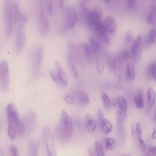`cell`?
I'll return each mask as SVG.
<instances>
[{
	"mask_svg": "<svg viewBox=\"0 0 156 156\" xmlns=\"http://www.w3.org/2000/svg\"><path fill=\"white\" fill-rule=\"evenodd\" d=\"M73 122L67 112L63 110L61 112L60 122L56 127L57 139L62 143L68 142L73 132Z\"/></svg>",
	"mask_w": 156,
	"mask_h": 156,
	"instance_id": "cell-1",
	"label": "cell"
},
{
	"mask_svg": "<svg viewBox=\"0 0 156 156\" xmlns=\"http://www.w3.org/2000/svg\"><path fill=\"white\" fill-rule=\"evenodd\" d=\"M6 113L8 127L13 128L16 135H21L24 132V126L23 122L18 116V111L13 104L10 103L7 105Z\"/></svg>",
	"mask_w": 156,
	"mask_h": 156,
	"instance_id": "cell-2",
	"label": "cell"
},
{
	"mask_svg": "<svg viewBox=\"0 0 156 156\" xmlns=\"http://www.w3.org/2000/svg\"><path fill=\"white\" fill-rule=\"evenodd\" d=\"M43 58V48L42 45H38L33 51L32 55V69L35 77L41 74V64Z\"/></svg>",
	"mask_w": 156,
	"mask_h": 156,
	"instance_id": "cell-3",
	"label": "cell"
},
{
	"mask_svg": "<svg viewBox=\"0 0 156 156\" xmlns=\"http://www.w3.org/2000/svg\"><path fill=\"white\" fill-rule=\"evenodd\" d=\"M102 10L101 7L96 6L93 9L89 10L85 19L88 26L93 29L102 24Z\"/></svg>",
	"mask_w": 156,
	"mask_h": 156,
	"instance_id": "cell-4",
	"label": "cell"
},
{
	"mask_svg": "<svg viewBox=\"0 0 156 156\" xmlns=\"http://www.w3.org/2000/svg\"><path fill=\"white\" fill-rule=\"evenodd\" d=\"M3 12L5 34L7 37H9L12 34L13 29V16L9 0H3Z\"/></svg>",
	"mask_w": 156,
	"mask_h": 156,
	"instance_id": "cell-5",
	"label": "cell"
},
{
	"mask_svg": "<svg viewBox=\"0 0 156 156\" xmlns=\"http://www.w3.org/2000/svg\"><path fill=\"white\" fill-rule=\"evenodd\" d=\"M40 9L38 11V27L40 34L43 36H46L48 34L50 29L49 21L48 15L43 7L42 3L39 5Z\"/></svg>",
	"mask_w": 156,
	"mask_h": 156,
	"instance_id": "cell-6",
	"label": "cell"
},
{
	"mask_svg": "<svg viewBox=\"0 0 156 156\" xmlns=\"http://www.w3.org/2000/svg\"><path fill=\"white\" fill-rule=\"evenodd\" d=\"M43 136L47 156H57L53 136L50 129L47 126L44 127L43 130Z\"/></svg>",
	"mask_w": 156,
	"mask_h": 156,
	"instance_id": "cell-7",
	"label": "cell"
},
{
	"mask_svg": "<svg viewBox=\"0 0 156 156\" xmlns=\"http://www.w3.org/2000/svg\"><path fill=\"white\" fill-rule=\"evenodd\" d=\"M65 23L68 29H73L78 21V13L76 9L73 6H68L65 10Z\"/></svg>",
	"mask_w": 156,
	"mask_h": 156,
	"instance_id": "cell-8",
	"label": "cell"
},
{
	"mask_svg": "<svg viewBox=\"0 0 156 156\" xmlns=\"http://www.w3.org/2000/svg\"><path fill=\"white\" fill-rule=\"evenodd\" d=\"M107 63L108 69L112 71L119 80H122L121 75V61L118 57L116 55L115 57L108 55L107 58Z\"/></svg>",
	"mask_w": 156,
	"mask_h": 156,
	"instance_id": "cell-9",
	"label": "cell"
},
{
	"mask_svg": "<svg viewBox=\"0 0 156 156\" xmlns=\"http://www.w3.org/2000/svg\"><path fill=\"white\" fill-rule=\"evenodd\" d=\"M10 82L9 64L5 60L0 62V85L5 91L8 89Z\"/></svg>",
	"mask_w": 156,
	"mask_h": 156,
	"instance_id": "cell-10",
	"label": "cell"
},
{
	"mask_svg": "<svg viewBox=\"0 0 156 156\" xmlns=\"http://www.w3.org/2000/svg\"><path fill=\"white\" fill-rule=\"evenodd\" d=\"M143 47V40L141 34L138 35L136 38L135 39L133 42L130 54L131 57L134 60L135 62H138L141 58L142 50Z\"/></svg>",
	"mask_w": 156,
	"mask_h": 156,
	"instance_id": "cell-11",
	"label": "cell"
},
{
	"mask_svg": "<svg viewBox=\"0 0 156 156\" xmlns=\"http://www.w3.org/2000/svg\"><path fill=\"white\" fill-rule=\"evenodd\" d=\"M125 113L121 112L120 110L117 112V133L120 141H123L125 137Z\"/></svg>",
	"mask_w": 156,
	"mask_h": 156,
	"instance_id": "cell-12",
	"label": "cell"
},
{
	"mask_svg": "<svg viewBox=\"0 0 156 156\" xmlns=\"http://www.w3.org/2000/svg\"><path fill=\"white\" fill-rule=\"evenodd\" d=\"M26 43V30L24 24H19L17 30L16 47L18 51H21Z\"/></svg>",
	"mask_w": 156,
	"mask_h": 156,
	"instance_id": "cell-13",
	"label": "cell"
},
{
	"mask_svg": "<svg viewBox=\"0 0 156 156\" xmlns=\"http://www.w3.org/2000/svg\"><path fill=\"white\" fill-rule=\"evenodd\" d=\"M24 130H26L28 132H32L35 128L36 124V117L33 112H28L24 116Z\"/></svg>",
	"mask_w": 156,
	"mask_h": 156,
	"instance_id": "cell-14",
	"label": "cell"
},
{
	"mask_svg": "<svg viewBox=\"0 0 156 156\" xmlns=\"http://www.w3.org/2000/svg\"><path fill=\"white\" fill-rule=\"evenodd\" d=\"M96 37L101 42L107 45L110 44V41H109V38H108V34L107 32L105 29H104V27L103 26V23L102 25L95 27L93 29Z\"/></svg>",
	"mask_w": 156,
	"mask_h": 156,
	"instance_id": "cell-15",
	"label": "cell"
},
{
	"mask_svg": "<svg viewBox=\"0 0 156 156\" xmlns=\"http://www.w3.org/2000/svg\"><path fill=\"white\" fill-rule=\"evenodd\" d=\"M75 100L83 105H87L91 103V100L88 94L82 90H76L74 92V96Z\"/></svg>",
	"mask_w": 156,
	"mask_h": 156,
	"instance_id": "cell-16",
	"label": "cell"
},
{
	"mask_svg": "<svg viewBox=\"0 0 156 156\" xmlns=\"http://www.w3.org/2000/svg\"><path fill=\"white\" fill-rule=\"evenodd\" d=\"M55 65L57 69V74L58 75L59 83L61 84L62 86H66L68 82V79L65 72L62 69L60 62L58 60H56L55 62Z\"/></svg>",
	"mask_w": 156,
	"mask_h": 156,
	"instance_id": "cell-17",
	"label": "cell"
},
{
	"mask_svg": "<svg viewBox=\"0 0 156 156\" xmlns=\"http://www.w3.org/2000/svg\"><path fill=\"white\" fill-rule=\"evenodd\" d=\"M12 11V16H13V21L17 24H19L20 17L21 15V12L20 11V1L19 0H11L10 2Z\"/></svg>",
	"mask_w": 156,
	"mask_h": 156,
	"instance_id": "cell-18",
	"label": "cell"
},
{
	"mask_svg": "<svg viewBox=\"0 0 156 156\" xmlns=\"http://www.w3.org/2000/svg\"><path fill=\"white\" fill-rule=\"evenodd\" d=\"M104 29L108 34H113L116 30V24L114 19L110 16H107L102 21Z\"/></svg>",
	"mask_w": 156,
	"mask_h": 156,
	"instance_id": "cell-19",
	"label": "cell"
},
{
	"mask_svg": "<svg viewBox=\"0 0 156 156\" xmlns=\"http://www.w3.org/2000/svg\"><path fill=\"white\" fill-rule=\"evenodd\" d=\"M81 48L83 52L85 59L88 63H93L94 58V52L91 47L87 43H82Z\"/></svg>",
	"mask_w": 156,
	"mask_h": 156,
	"instance_id": "cell-20",
	"label": "cell"
},
{
	"mask_svg": "<svg viewBox=\"0 0 156 156\" xmlns=\"http://www.w3.org/2000/svg\"><path fill=\"white\" fill-rule=\"evenodd\" d=\"M88 41L90 43V46L93 49L94 54H101L102 51V45L101 42L94 36H91L89 37Z\"/></svg>",
	"mask_w": 156,
	"mask_h": 156,
	"instance_id": "cell-21",
	"label": "cell"
},
{
	"mask_svg": "<svg viewBox=\"0 0 156 156\" xmlns=\"http://www.w3.org/2000/svg\"><path fill=\"white\" fill-rule=\"evenodd\" d=\"M67 58H68V62L69 63V66L70 68V69L73 73V74L74 75V76L76 78H78L79 77V71H78V69L77 68L76 66V62L74 60V57H73V55L67 51Z\"/></svg>",
	"mask_w": 156,
	"mask_h": 156,
	"instance_id": "cell-22",
	"label": "cell"
},
{
	"mask_svg": "<svg viewBox=\"0 0 156 156\" xmlns=\"http://www.w3.org/2000/svg\"><path fill=\"white\" fill-rule=\"evenodd\" d=\"M85 126L87 129L90 132H93L96 129L97 122L94 119L93 116L90 114L87 115L86 116V121H85Z\"/></svg>",
	"mask_w": 156,
	"mask_h": 156,
	"instance_id": "cell-23",
	"label": "cell"
},
{
	"mask_svg": "<svg viewBox=\"0 0 156 156\" xmlns=\"http://www.w3.org/2000/svg\"><path fill=\"white\" fill-rule=\"evenodd\" d=\"M136 76V71L134 66L132 63H127L126 68V76L128 80L130 81L134 79Z\"/></svg>",
	"mask_w": 156,
	"mask_h": 156,
	"instance_id": "cell-24",
	"label": "cell"
},
{
	"mask_svg": "<svg viewBox=\"0 0 156 156\" xmlns=\"http://www.w3.org/2000/svg\"><path fill=\"white\" fill-rule=\"evenodd\" d=\"M117 105L118 106L119 110H120L122 113H126L128 108V105L127 100L124 96H119L117 97Z\"/></svg>",
	"mask_w": 156,
	"mask_h": 156,
	"instance_id": "cell-25",
	"label": "cell"
},
{
	"mask_svg": "<svg viewBox=\"0 0 156 156\" xmlns=\"http://www.w3.org/2000/svg\"><path fill=\"white\" fill-rule=\"evenodd\" d=\"M101 129L105 134H108L112 131L113 126L111 122L106 118H103L99 123Z\"/></svg>",
	"mask_w": 156,
	"mask_h": 156,
	"instance_id": "cell-26",
	"label": "cell"
},
{
	"mask_svg": "<svg viewBox=\"0 0 156 156\" xmlns=\"http://www.w3.org/2000/svg\"><path fill=\"white\" fill-rule=\"evenodd\" d=\"M147 100L148 104L151 107H152L154 105L155 102V92L154 90L151 87H149L147 89Z\"/></svg>",
	"mask_w": 156,
	"mask_h": 156,
	"instance_id": "cell-27",
	"label": "cell"
},
{
	"mask_svg": "<svg viewBox=\"0 0 156 156\" xmlns=\"http://www.w3.org/2000/svg\"><path fill=\"white\" fill-rule=\"evenodd\" d=\"M94 58L96 60L97 70L99 73H102L104 70V64L102 61L101 54H95Z\"/></svg>",
	"mask_w": 156,
	"mask_h": 156,
	"instance_id": "cell-28",
	"label": "cell"
},
{
	"mask_svg": "<svg viewBox=\"0 0 156 156\" xmlns=\"http://www.w3.org/2000/svg\"><path fill=\"white\" fill-rule=\"evenodd\" d=\"M134 102L135 106L137 108H142L144 107L143 96L141 92H138L136 94L134 98Z\"/></svg>",
	"mask_w": 156,
	"mask_h": 156,
	"instance_id": "cell-29",
	"label": "cell"
},
{
	"mask_svg": "<svg viewBox=\"0 0 156 156\" xmlns=\"http://www.w3.org/2000/svg\"><path fill=\"white\" fill-rule=\"evenodd\" d=\"M101 96L105 108L106 110H108L111 106V100L108 95L105 92H102L101 94Z\"/></svg>",
	"mask_w": 156,
	"mask_h": 156,
	"instance_id": "cell-30",
	"label": "cell"
},
{
	"mask_svg": "<svg viewBox=\"0 0 156 156\" xmlns=\"http://www.w3.org/2000/svg\"><path fill=\"white\" fill-rule=\"evenodd\" d=\"M105 147L106 150L112 151L115 147V140L114 138L107 137L105 140Z\"/></svg>",
	"mask_w": 156,
	"mask_h": 156,
	"instance_id": "cell-31",
	"label": "cell"
},
{
	"mask_svg": "<svg viewBox=\"0 0 156 156\" xmlns=\"http://www.w3.org/2000/svg\"><path fill=\"white\" fill-rule=\"evenodd\" d=\"M147 73L149 76L154 80L156 79V65L155 62H152L150 63L148 66Z\"/></svg>",
	"mask_w": 156,
	"mask_h": 156,
	"instance_id": "cell-32",
	"label": "cell"
},
{
	"mask_svg": "<svg viewBox=\"0 0 156 156\" xmlns=\"http://www.w3.org/2000/svg\"><path fill=\"white\" fill-rule=\"evenodd\" d=\"M38 144L35 141H32L30 143L29 148V156H38Z\"/></svg>",
	"mask_w": 156,
	"mask_h": 156,
	"instance_id": "cell-33",
	"label": "cell"
},
{
	"mask_svg": "<svg viewBox=\"0 0 156 156\" xmlns=\"http://www.w3.org/2000/svg\"><path fill=\"white\" fill-rule=\"evenodd\" d=\"M118 55L119 57L121 62H126L131 57L130 51H129L128 49L122 50Z\"/></svg>",
	"mask_w": 156,
	"mask_h": 156,
	"instance_id": "cell-34",
	"label": "cell"
},
{
	"mask_svg": "<svg viewBox=\"0 0 156 156\" xmlns=\"http://www.w3.org/2000/svg\"><path fill=\"white\" fill-rule=\"evenodd\" d=\"M95 151H96V154L97 156H104V151L103 147L102 144L96 141L95 142Z\"/></svg>",
	"mask_w": 156,
	"mask_h": 156,
	"instance_id": "cell-35",
	"label": "cell"
},
{
	"mask_svg": "<svg viewBox=\"0 0 156 156\" xmlns=\"http://www.w3.org/2000/svg\"><path fill=\"white\" fill-rule=\"evenodd\" d=\"M147 41L150 44H155V32L154 29H151L147 36Z\"/></svg>",
	"mask_w": 156,
	"mask_h": 156,
	"instance_id": "cell-36",
	"label": "cell"
},
{
	"mask_svg": "<svg viewBox=\"0 0 156 156\" xmlns=\"http://www.w3.org/2000/svg\"><path fill=\"white\" fill-rule=\"evenodd\" d=\"M46 1V8L47 12L51 16L53 13V2L52 0H45Z\"/></svg>",
	"mask_w": 156,
	"mask_h": 156,
	"instance_id": "cell-37",
	"label": "cell"
},
{
	"mask_svg": "<svg viewBox=\"0 0 156 156\" xmlns=\"http://www.w3.org/2000/svg\"><path fill=\"white\" fill-rule=\"evenodd\" d=\"M137 141H138V146L140 150L143 152H144L146 151V144L143 140L142 139L141 136H137Z\"/></svg>",
	"mask_w": 156,
	"mask_h": 156,
	"instance_id": "cell-38",
	"label": "cell"
},
{
	"mask_svg": "<svg viewBox=\"0 0 156 156\" xmlns=\"http://www.w3.org/2000/svg\"><path fill=\"white\" fill-rule=\"evenodd\" d=\"M9 149V152L11 156H20L18 149L15 145L13 144L10 145Z\"/></svg>",
	"mask_w": 156,
	"mask_h": 156,
	"instance_id": "cell-39",
	"label": "cell"
},
{
	"mask_svg": "<svg viewBox=\"0 0 156 156\" xmlns=\"http://www.w3.org/2000/svg\"><path fill=\"white\" fill-rule=\"evenodd\" d=\"M155 13L151 12H149L147 16H146V21L148 24H152L155 22Z\"/></svg>",
	"mask_w": 156,
	"mask_h": 156,
	"instance_id": "cell-40",
	"label": "cell"
},
{
	"mask_svg": "<svg viewBox=\"0 0 156 156\" xmlns=\"http://www.w3.org/2000/svg\"><path fill=\"white\" fill-rule=\"evenodd\" d=\"M124 39H125V41L127 44H130L133 41V34L130 31H127L125 34L124 35Z\"/></svg>",
	"mask_w": 156,
	"mask_h": 156,
	"instance_id": "cell-41",
	"label": "cell"
},
{
	"mask_svg": "<svg viewBox=\"0 0 156 156\" xmlns=\"http://www.w3.org/2000/svg\"><path fill=\"white\" fill-rule=\"evenodd\" d=\"M64 101L66 103H67L68 104H69V105H73L76 102L74 97L73 96H71V95L65 96H64Z\"/></svg>",
	"mask_w": 156,
	"mask_h": 156,
	"instance_id": "cell-42",
	"label": "cell"
},
{
	"mask_svg": "<svg viewBox=\"0 0 156 156\" xmlns=\"http://www.w3.org/2000/svg\"><path fill=\"white\" fill-rule=\"evenodd\" d=\"M136 0H126V7L129 9H132L135 7Z\"/></svg>",
	"mask_w": 156,
	"mask_h": 156,
	"instance_id": "cell-43",
	"label": "cell"
},
{
	"mask_svg": "<svg viewBox=\"0 0 156 156\" xmlns=\"http://www.w3.org/2000/svg\"><path fill=\"white\" fill-rule=\"evenodd\" d=\"M135 131L138 136H141L142 135V128L140 122H137L135 126Z\"/></svg>",
	"mask_w": 156,
	"mask_h": 156,
	"instance_id": "cell-44",
	"label": "cell"
},
{
	"mask_svg": "<svg viewBox=\"0 0 156 156\" xmlns=\"http://www.w3.org/2000/svg\"><path fill=\"white\" fill-rule=\"evenodd\" d=\"M50 76L51 78L52 79V80L53 81H54L55 82L59 83V80H58V75L57 74V72L55 71H51L50 73Z\"/></svg>",
	"mask_w": 156,
	"mask_h": 156,
	"instance_id": "cell-45",
	"label": "cell"
},
{
	"mask_svg": "<svg viewBox=\"0 0 156 156\" xmlns=\"http://www.w3.org/2000/svg\"><path fill=\"white\" fill-rule=\"evenodd\" d=\"M147 153L149 154L150 156H155L156 154V147L155 146H150L148 147L147 150Z\"/></svg>",
	"mask_w": 156,
	"mask_h": 156,
	"instance_id": "cell-46",
	"label": "cell"
},
{
	"mask_svg": "<svg viewBox=\"0 0 156 156\" xmlns=\"http://www.w3.org/2000/svg\"><path fill=\"white\" fill-rule=\"evenodd\" d=\"M97 116H98V121H99V122L100 123L101 121L102 120V119L104 118H103V113H102V112L101 109H99V110L98 111V113H97Z\"/></svg>",
	"mask_w": 156,
	"mask_h": 156,
	"instance_id": "cell-47",
	"label": "cell"
},
{
	"mask_svg": "<svg viewBox=\"0 0 156 156\" xmlns=\"http://www.w3.org/2000/svg\"><path fill=\"white\" fill-rule=\"evenodd\" d=\"M64 1L65 0H58V4L60 9H62L64 7Z\"/></svg>",
	"mask_w": 156,
	"mask_h": 156,
	"instance_id": "cell-48",
	"label": "cell"
},
{
	"mask_svg": "<svg viewBox=\"0 0 156 156\" xmlns=\"http://www.w3.org/2000/svg\"><path fill=\"white\" fill-rule=\"evenodd\" d=\"M111 105H113V106H115L117 105V98L116 97H114L112 101H111Z\"/></svg>",
	"mask_w": 156,
	"mask_h": 156,
	"instance_id": "cell-49",
	"label": "cell"
},
{
	"mask_svg": "<svg viewBox=\"0 0 156 156\" xmlns=\"http://www.w3.org/2000/svg\"><path fill=\"white\" fill-rule=\"evenodd\" d=\"M151 138L152 139H155V129H154V130L152 131V133L151 135Z\"/></svg>",
	"mask_w": 156,
	"mask_h": 156,
	"instance_id": "cell-50",
	"label": "cell"
},
{
	"mask_svg": "<svg viewBox=\"0 0 156 156\" xmlns=\"http://www.w3.org/2000/svg\"><path fill=\"white\" fill-rule=\"evenodd\" d=\"M88 154L89 156H94V155H93V151H92L91 149H89V150H88Z\"/></svg>",
	"mask_w": 156,
	"mask_h": 156,
	"instance_id": "cell-51",
	"label": "cell"
},
{
	"mask_svg": "<svg viewBox=\"0 0 156 156\" xmlns=\"http://www.w3.org/2000/svg\"><path fill=\"white\" fill-rule=\"evenodd\" d=\"M144 152V154H143V155H142V156H150V155H149V154L147 153V151H144V152Z\"/></svg>",
	"mask_w": 156,
	"mask_h": 156,
	"instance_id": "cell-52",
	"label": "cell"
},
{
	"mask_svg": "<svg viewBox=\"0 0 156 156\" xmlns=\"http://www.w3.org/2000/svg\"><path fill=\"white\" fill-rule=\"evenodd\" d=\"M105 3H107V4H109V3H110L112 1V0H103Z\"/></svg>",
	"mask_w": 156,
	"mask_h": 156,
	"instance_id": "cell-53",
	"label": "cell"
},
{
	"mask_svg": "<svg viewBox=\"0 0 156 156\" xmlns=\"http://www.w3.org/2000/svg\"><path fill=\"white\" fill-rule=\"evenodd\" d=\"M122 156H129L128 155H122Z\"/></svg>",
	"mask_w": 156,
	"mask_h": 156,
	"instance_id": "cell-54",
	"label": "cell"
},
{
	"mask_svg": "<svg viewBox=\"0 0 156 156\" xmlns=\"http://www.w3.org/2000/svg\"><path fill=\"white\" fill-rule=\"evenodd\" d=\"M116 1H118V2H120L121 0H116Z\"/></svg>",
	"mask_w": 156,
	"mask_h": 156,
	"instance_id": "cell-55",
	"label": "cell"
}]
</instances>
